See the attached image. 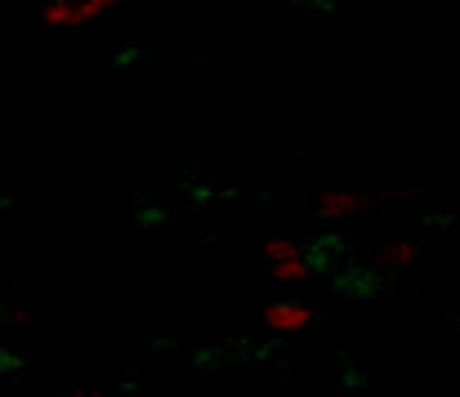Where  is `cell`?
<instances>
[{"label":"cell","mask_w":460,"mask_h":397,"mask_svg":"<svg viewBox=\"0 0 460 397\" xmlns=\"http://www.w3.org/2000/svg\"><path fill=\"white\" fill-rule=\"evenodd\" d=\"M121 0H40V22L54 31H76L99 18H108Z\"/></svg>","instance_id":"obj_1"},{"label":"cell","mask_w":460,"mask_h":397,"mask_svg":"<svg viewBox=\"0 0 460 397\" xmlns=\"http://www.w3.org/2000/svg\"><path fill=\"white\" fill-rule=\"evenodd\" d=\"M313 322H317V313H313L308 304H300V299H273V304L260 308V326H264L269 335H278V340L305 335Z\"/></svg>","instance_id":"obj_2"},{"label":"cell","mask_w":460,"mask_h":397,"mask_svg":"<svg viewBox=\"0 0 460 397\" xmlns=\"http://www.w3.org/2000/svg\"><path fill=\"white\" fill-rule=\"evenodd\" d=\"M313 210H317V219H358V215H367L371 210V197L367 192H349V188H326V192H317V201H313Z\"/></svg>","instance_id":"obj_3"},{"label":"cell","mask_w":460,"mask_h":397,"mask_svg":"<svg viewBox=\"0 0 460 397\" xmlns=\"http://www.w3.org/2000/svg\"><path fill=\"white\" fill-rule=\"evenodd\" d=\"M269 272H273V281H282V286H300V281H308V272H313V255H308V251H300V255L273 260V264H269Z\"/></svg>","instance_id":"obj_4"},{"label":"cell","mask_w":460,"mask_h":397,"mask_svg":"<svg viewBox=\"0 0 460 397\" xmlns=\"http://www.w3.org/2000/svg\"><path fill=\"white\" fill-rule=\"evenodd\" d=\"M416 260H420V242H389L376 255V264L385 268V272H402V268H411Z\"/></svg>","instance_id":"obj_5"},{"label":"cell","mask_w":460,"mask_h":397,"mask_svg":"<svg viewBox=\"0 0 460 397\" xmlns=\"http://www.w3.org/2000/svg\"><path fill=\"white\" fill-rule=\"evenodd\" d=\"M63 397H103L99 389H72V393H63Z\"/></svg>","instance_id":"obj_6"}]
</instances>
